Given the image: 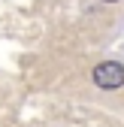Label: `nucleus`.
<instances>
[{"instance_id": "obj_1", "label": "nucleus", "mask_w": 124, "mask_h": 127, "mask_svg": "<svg viewBox=\"0 0 124 127\" xmlns=\"http://www.w3.org/2000/svg\"><path fill=\"white\" fill-rule=\"evenodd\" d=\"M94 82H97V88H103V91L121 88V85H124V67L115 64V61L97 64V67H94Z\"/></svg>"}]
</instances>
